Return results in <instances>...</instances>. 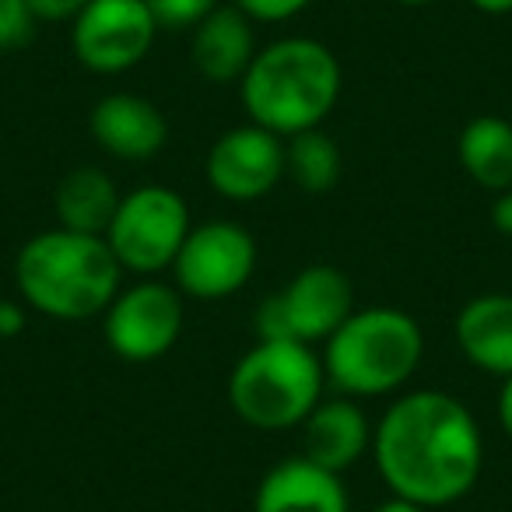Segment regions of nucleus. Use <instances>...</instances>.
I'll return each instance as SVG.
<instances>
[{
	"label": "nucleus",
	"instance_id": "obj_1",
	"mask_svg": "<svg viewBox=\"0 0 512 512\" xmlns=\"http://www.w3.org/2000/svg\"><path fill=\"white\" fill-rule=\"evenodd\" d=\"M372 460L390 495L428 512L460 502L484 470V435L446 390L400 393L372 425Z\"/></svg>",
	"mask_w": 512,
	"mask_h": 512
},
{
	"label": "nucleus",
	"instance_id": "obj_2",
	"mask_svg": "<svg viewBox=\"0 0 512 512\" xmlns=\"http://www.w3.org/2000/svg\"><path fill=\"white\" fill-rule=\"evenodd\" d=\"M25 306L46 320L81 323L102 316L123 288V267L102 235L46 228L32 235L15 260Z\"/></svg>",
	"mask_w": 512,
	"mask_h": 512
},
{
	"label": "nucleus",
	"instance_id": "obj_3",
	"mask_svg": "<svg viewBox=\"0 0 512 512\" xmlns=\"http://www.w3.org/2000/svg\"><path fill=\"white\" fill-rule=\"evenodd\" d=\"M341 60L330 46L309 36H285L256 50L239 81V99L249 123L292 137L323 127L341 99Z\"/></svg>",
	"mask_w": 512,
	"mask_h": 512
},
{
	"label": "nucleus",
	"instance_id": "obj_4",
	"mask_svg": "<svg viewBox=\"0 0 512 512\" xmlns=\"http://www.w3.org/2000/svg\"><path fill=\"white\" fill-rule=\"evenodd\" d=\"M425 334L411 313L393 306L355 309L323 341L327 383L344 397H386L418 372Z\"/></svg>",
	"mask_w": 512,
	"mask_h": 512
},
{
	"label": "nucleus",
	"instance_id": "obj_5",
	"mask_svg": "<svg viewBox=\"0 0 512 512\" xmlns=\"http://www.w3.org/2000/svg\"><path fill=\"white\" fill-rule=\"evenodd\" d=\"M327 372L316 348L299 341H256L228 372V404L256 432L299 428L323 400Z\"/></svg>",
	"mask_w": 512,
	"mask_h": 512
},
{
	"label": "nucleus",
	"instance_id": "obj_6",
	"mask_svg": "<svg viewBox=\"0 0 512 512\" xmlns=\"http://www.w3.org/2000/svg\"><path fill=\"white\" fill-rule=\"evenodd\" d=\"M190 228L193 221L183 193L148 183L123 193L113 225L106 228V242L123 271L155 278L176 264Z\"/></svg>",
	"mask_w": 512,
	"mask_h": 512
},
{
	"label": "nucleus",
	"instance_id": "obj_7",
	"mask_svg": "<svg viewBox=\"0 0 512 512\" xmlns=\"http://www.w3.org/2000/svg\"><path fill=\"white\" fill-rule=\"evenodd\" d=\"M355 313V288L334 264H309L281 292L267 295L253 316L260 341L323 344Z\"/></svg>",
	"mask_w": 512,
	"mask_h": 512
},
{
	"label": "nucleus",
	"instance_id": "obj_8",
	"mask_svg": "<svg viewBox=\"0 0 512 512\" xmlns=\"http://www.w3.org/2000/svg\"><path fill=\"white\" fill-rule=\"evenodd\" d=\"M183 295L176 285L144 278L116 292L102 313L106 348L123 362H155L176 348L183 334Z\"/></svg>",
	"mask_w": 512,
	"mask_h": 512
},
{
	"label": "nucleus",
	"instance_id": "obj_9",
	"mask_svg": "<svg viewBox=\"0 0 512 512\" xmlns=\"http://www.w3.org/2000/svg\"><path fill=\"white\" fill-rule=\"evenodd\" d=\"M179 295L200 302H218L242 292L256 271V239L239 221L214 218L193 225L169 267Z\"/></svg>",
	"mask_w": 512,
	"mask_h": 512
},
{
	"label": "nucleus",
	"instance_id": "obj_10",
	"mask_svg": "<svg viewBox=\"0 0 512 512\" xmlns=\"http://www.w3.org/2000/svg\"><path fill=\"white\" fill-rule=\"evenodd\" d=\"M158 25L144 0H88L71 22V50L92 74L134 71L151 53Z\"/></svg>",
	"mask_w": 512,
	"mask_h": 512
},
{
	"label": "nucleus",
	"instance_id": "obj_11",
	"mask_svg": "<svg viewBox=\"0 0 512 512\" xmlns=\"http://www.w3.org/2000/svg\"><path fill=\"white\" fill-rule=\"evenodd\" d=\"M285 179V137L242 123L232 127L207 151V183L218 197L249 204Z\"/></svg>",
	"mask_w": 512,
	"mask_h": 512
},
{
	"label": "nucleus",
	"instance_id": "obj_12",
	"mask_svg": "<svg viewBox=\"0 0 512 512\" xmlns=\"http://www.w3.org/2000/svg\"><path fill=\"white\" fill-rule=\"evenodd\" d=\"M88 130H92L95 144L120 162H148L169 141V120L162 109L144 95L130 92L102 95L92 106Z\"/></svg>",
	"mask_w": 512,
	"mask_h": 512
},
{
	"label": "nucleus",
	"instance_id": "obj_13",
	"mask_svg": "<svg viewBox=\"0 0 512 512\" xmlns=\"http://www.w3.org/2000/svg\"><path fill=\"white\" fill-rule=\"evenodd\" d=\"M299 428L302 456L334 474H344L372 453V425L355 397H323Z\"/></svg>",
	"mask_w": 512,
	"mask_h": 512
},
{
	"label": "nucleus",
	"instance_id": "obj_14",
	"mask_svg": "<svg viewBox=\"0 0 512 512\" xmlns=\"http://www.w3.org/2000/svg\"><path fill=\"white\" fill-rule=\"evenodd\" d=\"M253 512H351V498L341 474L316 467L306 456H292L256 484Z\"/></svg>",
	"mask_w": 512,
	"mask_h": 512
},
{
	"label": "nucleus",
	"instance_id": "obj_15",
	"mask_svg": "<svg viewBox=\"0 0 512 512\" xmlns=\"http://www.w3.org/2000/svg\"><path fill=\"white\" fill-rule=\"evenodd\" d=\"M256 57V22L235 4H218L197 29L190 32V60L200 78L214 85L242 81Z\"/></svg>",
	"mask_w": 512,
	"mask_h": 512
},
{
	"label": "nucleus",
	"instance_id": "obj_16",
	"mask_svg": "<svg viewBox=\"0 0 512 512\" xmlns=\"http://www.w3.org/2000/svg\"><path fill=\"white\" fill-rule=\"evenodd\" d=\"M456 344L474 369L488 376H512V295L488 292L456 313Z\"/></svg>",
	"mask_w": 512,
	"mask_h": 512
},
{
	"label": "nucleus",
	"instance_id": "obj_17",
	"mask_svg": "<svg viewBox=\"0 0 512 512\" xmlns=\"http://www.w3.org/2000/svg\"><path fill=\"white\" fill-rule=\"evenodd\" d=\"M120 200V186L106 169L78 165L53 190V214H57V225L67 228V232L102 235L106 239V228L113 225Z\"/></svg>",
	"mask_w": 512,
	"mask_h": 512
},
{
	"label": "nucleus",
	"instance_id": "obj_18",
	"mask_svg": "<svg viewBox=\"0 0 512 512\" xmlns=\"http://www.w3.org/2000/svg\"><path fill=\"white\" fill-rule=\"evenodd\" d=\"M456 158L470 183H477L481 190H512V123L495 113L467 120L456 141Z\"/></svg>",
	"mask_w": 512,
	"mask_h": 512
},
{
	"label": "nucleus",
	"instance_id": "obj_19",
	"mask_svg": "<svg viewBox=\"0 0 512 512\" xmlns=\"http://www.w3.org/2000/svg\"><path fill=\"white\" fill-rule=\"evenodd\" d=\"M344 169V158L337 141L323 127L302 130L285 137V176L302 193H327L337 186Z\"/></svg>",
	"mask_w": 512,
	"mask_h": 512
},
{
	"label": "nucleus",
	"instance_id": "obj_20",
	"mask_svg": "<svg viewBox=\"0 0 512 512\" xmlns=\"http://www.w3.org/2000/svg\"><path fill=\"white\" fill-rule=\"evenodd\" d=\"M155 18L158 32L162 29H176V32H193L214 8L218 0H144Z\"/></svg>",
	"mask_w": 512,
	"mask_h": 512
},
{
	"label": "nucleus",
	"instance_id": "obj_21",
	"mask_svg": "<svg viewBox=\"0 0 512 512\" xmlns=\"http://www.w3.org/2000/svg\"><path fill=\"white\" fill-rule=\"evenodd\" d=\"M242 15H249L256 25H278V22H292L295 15L313 4V0H232Z\"/></svg>",
	"mask_w": 512,
	"mask_h": 512
},
{
	"label": "nucleus",
	"instance_id": "obj_22",
	"mask_svg": "<svg viewBox=\"0 0 512 512\" xmlns=\"http://www.w3.org/2000/svg\"><path fill=\"white\" fill-rule=\"evenodd\" d=\"M32 15L25 0H0V50L22 46L32 36Z\"/></svg>",
	"mask_w": 512,
	"mask_h": 512
},
{
	"label": "nucleus",
	"instance_id": "obj_23",
	"mask_svg": "<svg viewBox=\"0 0 512 512\" xmlns=\"http://www.w3.org/2000/svg\"><path fill=\"white\" fill-rule=\"evenodd\" d=\"M32 22H74L88 8V0H25Z\"/></svg>",
	"mask_w": 512,
	"mask_h": 512
},
{
	"label": "nucleus",
	"instance_id": "obj_24",
	"mask_svg": "<svg viewBox=\"0 0 512 512\" xmlns=\"http://www.w3.org/2000/svg\"><path fill=\"white\" fill-rule=\"evenodd\" d=\"M491 225L498 235H509L512 239V190L495 193V204H491Z\"/></svg>",
	"mask_w": 512,
	"mask_h": 512
},
{
	"label": "nucleus",
	"instance_id": "obj_25",
	"mask_svg": "<svg viewBox=\"0 0 512 512\" xmlns=\"http://www.w3.org/2000/svg\"><path fill=\"white\" fill-rule=\"evenodd\" d=\"M25 323H29L25 320V309L4 299V306H0V337H4V341H8V337H18L25 330Z\"/></svg>",
	"mask_w": 512,
	"mask_h": 512
},
{
	"label": "nucleus",
	"instance_id": "obj_26",
	"mask_svg": "<svg viewBox=\"0 0 512 512\" xmlns=\"http://www.w3.org/2000/svg\"><path fill=\"white\" fill-rule=\"evenodd\" d=\"M498 425L512 439V376H505L502 390H498Z\"/></svg>",
	"mask_w": 512,
	"mask_h": 512
},
{
	"label": "nucleus",
	"instance_id": "obj_27",
	"mask_svg": "<svg viewBox=\"0 0 512 512\" xmlns=\"http://www.w3.org/2000/svg\"><path fill=\"white\" fill-rule=\"evenodd\" d=\"M372 512H428L425 505H414V502H407V498H397V495H390L386 502H379Z\"/></svg>",
	"mask_w": 512,
	"mask_h": 512
},
{
	"label": "nucleus",
	"instance_id": "obj_28",
	"mask_svg": "<svg viewBox=\"0 0 512 512\" xmlns=\"http://www.w3.org/2000/svg\"><path fill=\"white\" fill-rule=\"evenodd\" d=\"M470 8L481 15H512V0H470Z\"/></svg>",
	"mask_w": 512,
	"mask_h": 512
},
{
	"label": "nucleus",
	"instance_id": "obj_29",
	"mask_svg": "<svg viewBox=\"0 0 512 512\" xmlns=\"http://www.w3.org/2000/svg\"><path fill=\"white\" fill-rule=\"evenodd\" d=\"M397 4H404V8H428L435 0H397Z\"/></svg>",
	"mask_w": 512,
	"mask_h": 512
},
{
	"label": "nucleus",
	"instance_id": "obj_30",
	"mask_svg": "<svg viewBox=\"0 0 512 512\" xmlns=\"http://www.w3.org/2000/svg\"><path fill=\"white\" fill-rule=\"evenodd\" d=\"M0 306H4V295H0Z\"/></svg>",
	"mask_w": 512,
	"mask_h": 512
}]
</instances>
